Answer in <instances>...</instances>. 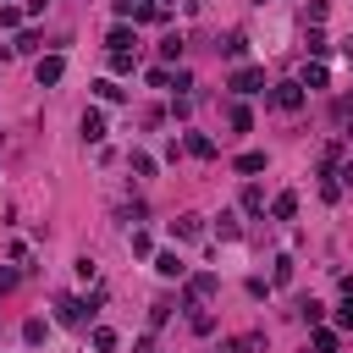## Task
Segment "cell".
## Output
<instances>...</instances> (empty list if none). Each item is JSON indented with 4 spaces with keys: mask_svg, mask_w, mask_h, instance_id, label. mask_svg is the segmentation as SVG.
Wrapping results in <instances>:
<instances>
[{
    "mask_svg": "<svg viewBox=\"0 0 353 353\" xmlns=\"http://www.w3.org/2000/svg\"><path fill=\"white\" fill-rule=\"evenodd\" d=\"M336 127H353V94L336 99Z\"/></svg>",
    "mask_w": 353,
    "mask_h": 353,
    "instance_id": "cell-25",
    "label": "cell"
},
{
    "mask_svg": "<svg viewBox=\"0 0 353 353\" xmlns=\"http://www.w3.org/2000/svg\"><path fill=\"white\" fill-rule=\"evenodd\" d=\"M303 99H309V94H303V83H276V88H270V105H276V110H287V116H292V110H303Z\"/></svg>",
    "mask_w": 353,
    "mask_h": 353,
    "instance_id": "cell-2",
    "label": "cell"
},
{
    "mask_svg": "<svg viewBox=\"0 0 353 353\" xmlns=\"http://www.w3.org/2000/svg\"><path fill=\"white\" fill-rule=\"evenodd\" d=\"M287 281H292V259H287V254H281V259H276V265H270V287H287Z\"/></svg>",
    "mask_w": 353,
    "mask_h": 353,
    "instance_id": "cell-18",
    "label": "cell"
},
{
    "mask_svg": "<svg viewBox=\"0 0 353 353\" xmlns=\"http://www.w3.org/2000/svg\"><path fill=\"white\" fill-rule=\"evenodd\" d=\"M171 237L193 243V237H204V221H199V215H182V221H171Z\"/></svg>",
    "mask_w": 353,
    "mask_h": 353,
    "instance_id": "cell-11",
    "label": "cell"
},
{
    "mask_svg": "<svg viewBox=\"0 0 353 353\" xmlns=\"http://www.w3.org/2000/svg\"><path fill=\"white\" fill-rule=\"evenodd\" d=\"M94 94H99V99H105V105H116V99H121V94H127V88H121V83H110V77H99V83H94Z\"/></svg>",
    "mask_w": 353,
    "mask_h": 353,
    "instance_id": "cell-15",
    "label": "cell"
},
{
    "mask_svg": "<svg viewBox=\"0 0 353 353\" xmlns=\"http://www.w3.org/2000/svg\"><path fill=\"white\" fill-rule=\"evenodd\" d=\"M154 6H171V0H154Z\"/></svg>",
    "mask_w": 353,
    "mask_h": 353,
    "instance_id": "cell-35",
    "label": "cell"
},
{
    "mask_svg": "<svg viewBox=\"0 0 353 353\" xmlns=\"http://www.w3.org/2000/svg\"><path fill=\"white\" fill-rule=\"evenodd\" d=\"M303 88H325V66H320V61L303 66Z\"/></svg>",
    "mask_w": 353,
    "mask_h": 353,
    "instance_id": "cell-24",
    "label": "cell"
},
{
    "mask_svg": "<svg viewBox=\"0 0 353 353\" xmlns=\"http://www.w3.org/2000/svg\"><path fill=\"white\" fill-rule=\"evenodd\" d=\"M160 55H165V61H182V33H165V39H160Z\"/></svg>",
    "mask_w": 353,
    "mask_h": 353,
    "instance_id": "cell-22",
    "label": "cell"
},
{
    "mask_svg": "<svg viewBox=\"0 0 353 353\" xmlns=\"http://www.w3.org/2000/svg\"><path fill=\"white\" fill-rule=\"evenodd\" d=\"M320 314H325V309H320L314 298H298V320H303V325H320Z\"/></svg>",
    "mask_w": 353,
    "mask_h": 353,
    "instance_id": "cell-19",
    "label": "cell"
},
{
    "mask_svg": "<svg viewBox=\"0 0 353 353\" xmlns=\"http://www.w3.org/2000/svg\"><path fill=\"white\" fill-rule=\"evenodd\" d=\"M232 88H237V94H259V88H265V66H237V72H232Z\"/></svg>",
    "mask_w": 353,
    "mask_h": 353,
    "instance_id": "cell-7",
    "label": "cell"
},
{
    "mask_svg": "<svg viewBox=\"0 0 353 353\" xmlns=\"http://www.w3.org/2000/svg\"><path fill=\"white\" fill-rule=\"evenodd\" d=\"M270 215H276V221H292V215H298V193H292V188L276 193V199H270Z\"/></svg>",
    "mask_w": 353,
    "mask_h": 353,
    "instance_id": "cell-10",
    "label": "cell"
},
{
    "mask_svg": "<svg viewBox=\"0 0 353 353\" xmlns=\"http://www.w3.org/2000/svg\"><path fill=\"white\" fill-rule=\"evenodd\" d=\"M320 199H325V204H336V199H342V182H336V176H325V182H320Z\"/></svg>",
    "mask_w": 353,
    "mask_h": 353,
    "instance_id": "cell-29",
    "label": "cell"
},
{
    "mask_svg": "<svg viewBox=\"0 0 353 353\" xmlns=\"http://www.w3.org/2000/svg\"><path fill=\"white\" fill-rule=\"evenodd\" d=\"M336 325H342V331H347V336H353V298H347V303H342V309H336Z\"/></svg>",
    "mask_w": 353,
    "mask_h": 353,
    "instance_id": "cell-32",
    "label": "cell"
},
{
    "mask_svg": "<svg viewBox=\"0 0 353 353\" xmlns=\"http://www.w3.org/2000/svg\"><path fill=\"white\" fill-rule=\"evenodd\" d=\"M336 182H342V188H353V160H342V165H336Z\"/></svg>",
    "mask_w": 353,
    "mask_h": 353,
    "instance_id": "cell-33",
    "label": "cell"
},
{
    "mask_svg": "<svg viewBox=\"0 0 353 353\" xmlns=\"http://www.w3.org/2000/svg\"><path fill=\"white\" fill-rule=\"evenodd\" d=\"M44 336H50V325H44V320H28V325H22V342H28V347H39Z\"/></svg>",
    "mask_w": 353,
    "mask_h": 353,
    "instance_id": "cell-20",
    "label": "cell"
},
{
    "mask_svg": "<svg viewBox=\"0 0 353 353\" xmlns=\"http://www.w3.org/2000/svg\"><path fill=\"white\" fill-rule=\"evenodd\" d=\"M182 149H188V154H199V160H215V138H204V132H193Z\"/></svg>",
    "mask_w": 353,
    "mask_h": 353,
    "instance_id": "cell-12",
    "label": "cell"
},
{
    "mask_svg": "<svg viewBox=\"0 0 353 353\" xmlns=\"http://www.w3.org/2000/svg\"><path fill=\"white\" fill-rule=\"evenodd\" d=\"M94 353H116V331L110 325H94Z\"/></svg>",
    "mask_w": 353,
    "mask_h": 353,
    "instance_id": "cell-21",
    "label": "cell"
},
{
    "mask_svg": "<svg viewBox=\"0 0 353 353\" xmlns=\"http://www.w3.org/2000/svg\"><path fill=\"white\" fill-rule=\"evenodd\" d=\"M132 171H138V176H154V160H149L143 149H132Z\"/></svg>",
    "mask_w": 353,
    "mask_h": 353,
    "instance_id": "cell-28",
    "label": "cell"
},
{
    "mask_svg": "<svg viewBox=\"0 0 353 353\" xmlns=\"http://www.w3.org/2000/svg\"><path fill=\"white\" fill-rule=\"evenodd\" d=\"M221 50H226V55H232V61H237V55H243V50H248V39H243V33H226V44H221Z\"/></svg>",
    "mask_w": 353,
    "mask_h": 353,
    "instance_id": "cell-26",
    "label": "cell"
},
{
    "mask_svg": "<svg viewBox=\"0 0 353 353\" xmlns=\"http://www.w3.org/2000/svg\"><path fill=\"white\" fill-rule=\"evenodd\" d=\"M259 6H265V0H259Z\"/></svg>",
    "mask_w": 353,
    "mask_h": 353,
    "instance_id": "cell-37",
    "label": "cell"
},
{
    "mask_svg": "<svg viewBox=\"0 0 353 353\" xmlns=\"http://www.w3.org/2000/svg\"><path fill=\"white\" fill-rule=\"evenodd\" d=\"M243 210H248V215H259V210H265V188H254V182H248V188H243Z\"/></svg>",
    "mask_w": 353,
    "mask_h": 353,
    "instance_id": "cell-17",
    "label": "cell"
},
{
    "mask_svg": "<svg viewBox=\"0 0 353 353\" xmlns=\"http://www.w3.org/2000/svg\"><path fill=\"white\" fill-rule=\"evenodd\" d=\"M149 88H171V72L165 66H149Z\"/></svg>",
    "mask_w": 353,
    "mask_h": 353,
    "instance_id": "cell-31",
    "label": "cell"
},
{
    "mask_svg": "<svg viewBox=\"0 0 353 353\" xmlns=\"http://www.w3.org/2000/svg\"><path fill=\"white\" fill-rule=\"evenodd\" d=\"M154 270H160L165 281H182V276H188V265H182V254H176V248H165V254H154Z\"/></svg>",
    "mask_w": 353,
    "mask_h": 353,
    "instance_id": "cell-8",
    "label": "cell"
},
{
    "mask_svg": "<svg viewBox=\"0 0 353 353\" xmlns=\"http://www.w3.org/2000/svg\"><path fill=\"white\" fill-rule=\"evenodd\" d=\"M33 77H39V88H55V83L66 77V61H61V55H39V66H33Z\"/></svg>",
    "mask_w": 353,
    "mask_h": 353,
    "instance_id": "cell-5",
    "label": "cell"
},
{
    "mask_svg": "<svg viewBox=\"0 0 353 353\" xmlns=\"http://www.w3.org/2000/svg\"><path fill=\"white\" fill-rule=\"evenodd\" d=\"M215 353H226V347H215Z\"/></svg>",
    "mask_w": 353,
    "mask_h": 353,
    "instance_id": "cell-36",
    "label": "cell"
},
{
    "mask_svg": "<svg viewBox=\"0 0 353 353\" xmlns=\"http://www.w3.org/2000/svg\"><path fill=\"white\" fill-rule=\"evenodd\" d=\"M259 347H265V336H259V331H243L237 342H226V353H259Z\"/></svg>",
    "mask_w": 353,
    "mask_h": 353,
    "instance_id": "cell-13",
    "label": "cell"
},
{
    "mask_svg": "<svg viewBox=\"0 0 353 353\" xmlns=\"http://www.w3.org/2000/svg\"><path fill=\"white\" fill-rule=\"evenodd\" d=\"M11 287H17V270H11V265H0V292H11Z\"/></svg>",
    "mask_w": 353,
    "mask_h": 353,
    "instance_id": "cell-34",
    "label": "cell"
},
{
    "mask_svg": "<svg viewBox=\"0 0 353 353\" xmlns=\"http://www.w3.org/2000/svg\"><path fill=\"white\" fill-rule=\"evenodd\" d=\"M105 50H110V55H138V33H132L127 22H116V28L105 33Z\"/></svg>",
    "mask_w": 353,
    "mask_h": 353,
    "instance_id": "cell-3",
    "label": "cell"
},
{
    "mask_svg": "<svg viewBox=\"0 0 353 353\" xmlns=\"http://www.w3.org/2000/svg\"><path fill=\"white\" fill-rule=\"evenodd\" d=\"M325 50H331V39H325L320 28H309V55H325Z\"/></svg>",
    "mask_w": 353,
    "mask_h": 353,
    "instance_id": "cell-27",
    "label": "cell"
},
{
    "mask_svg": "<svg viewBox=\"0 0 353 353\" xmlns=\"http://www.w3.org/2000/svg\"><path fill=\"white\" fill-rule=\"evenodd\" d=\"M0 28H22V11L17 6H0Z\"/></svg>",
    "mask_w": 353,
    "mask_h": 353,
    "instance_id": "cell-30",
    "label": "cell"
},
{
    "mask_svg": "<svg viewBox=\"0 0 353 353\" xmlns=\"http://www.w3.org/2000/svg\"><path fill=\"white\" fill-rule=\"evenodd\" d=\"M336 347H342V336L325 331V325H314V353H336Z\"/></svg>",
    "mask_w": 353,
    "mask_h": 353,
    "instance_id": "cell-14",
    "label": "cell"
},
{
    "mask_svg": "<svg viewBox=\"0 0 353 353\" xmlns=\"http://www.w3.org/2000/svg\"><path fill=\"white\" fill-rule=\"evenodd\" d=\"M215 292H221V276H215V270L188 276V303H204V298H215Z\"/></svg>",
    "mask_w": 353,
    "mask_h": 353,
    "instance_id": "cell-4",
    "label": "cell"
},
{
    "mask_svg": "<svg viewBox=\"0 0 353 353\" xmlns=\"http://www.w3.org/2000/svg\"><path fill=\"white\" fill-rule=\"evenodd\" d=\"M88 314H94V309H88L83 298H55V320H61V325H83Z\"/></svg>",
    "mask_w": 353,
    "mask_h": 353,
    "instance_id": "cell-6",
    "label": "cell"
},
{
    "mask_svg": "<svg viewBox=\"0 0 353 353\" xmlns=\"http://www.w3.org/2000/svg\"><path fill=\"white\" fill-rule=\"evenodd\" d=\"M237 171H243V176H254V171H265V154H259V149H248V154H237Z\"/></svg>",
    "mask_w": 353,
    "mask_h": 353,
    "instance_id": "cell-16",
    "label": "cell"
},
{
    "mask_svg": "<svg viewBox=\"0 0 353 353\" xmlns=\"http://www.w3.org/2000/svg\"><path fill=\"white\" fill-rule=\"evenodd\" d=\"M226 121H232V132H248V127H254V116H248V105H232V116H226Z\"/></svg>",
    "mask_w": 353,
    "mask_h": 353,
    "instance_id": "cell-23",
    "label": "cell"
},
{
    "mask_svg": "<svg viewBox=\"0 0 353 353\" xmlns=\"http://www.w3.org/2000/svg\"><path fill=\"white\" fill-rule=\"evenodd\" d=\"M77 127H83V143H105V116H99V110H83Z\"/></svg>",
    "mask_w": 353,
    "mask_h": 353,
    "instance_id": "cell-9",
    "label": "cell"
},
{
    "mask_svg": "<svg viewBox=\"0 0 353 353\" xmlns=\"http://www.w3.org/2000/svg\"><path fill=\"white\" fill-rule=\"evenodd\" d=\"M110 11H116L121 22H127V17H132V22H160V17H165V6H149V0H110Z\"/></svg>",
    "mask_w": 353,
    "mask_h": 353,
    "instance_id": "cell-1",
    "label": "cell"
}]
</instances>
